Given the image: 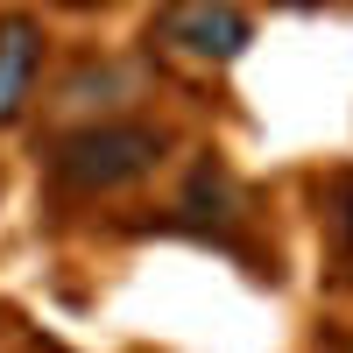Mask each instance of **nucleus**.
Instances as JSON below:
<instances>
[{
    "mask_svg": "<svg viewBox=\"0 0 353 353\" xmlns=\"http://www.w3.org/2000/svg\"><path fill=\"white\" fill-rule=\"evenodd\" d=\"M156 156H163V141L149 128H92V134H71L57 149V176L78 191H113L128 176H141Z\"/></svg>",
    "mask_w": 353,
    "mask_h": 353,
    "instance_id": "1",
    "label": "nucleus"
},
{
    "mask_svg": "<svg viewBox=\"0 0 353 353\" xmlns=\"http://www.w3.org/2000/svg\"><path fill=\"white\" fill-rule=\"evenodd\" d=\"M163 36H170V43H184L191 57H241V43H248V21L233 14V8L191 0V8H176V14L163 21Z\"/></svg>",
    "mask_w": 353,
    "mask_h": 353,
    "instance_id": "2",
    "label": "nucleus"
},
{
    "mask_svg": "<svg viewBox=\"0 0 353 353\" xmlns=\"http://www.w3.org/2000/svg\"><path fill=\"white\" fill-rule=\"evenodd\" d=\"M36 78V28L28 21H0V121H14Z\"/></svg>",
    "mask_w": 353,
    "mask_h": 353,
    "instance_id": "3",
    "label": "nucleus"
}]
</instances>
